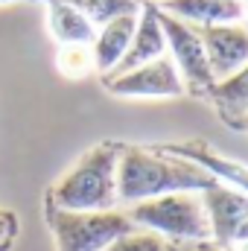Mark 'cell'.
Returning a JSON list of instances; mask_svg holds the SVG:
<instances>
[{"label":"cell","mask_w":248,"mask_h":251,"mask_svg":"<svg viewBox=\"0 0 248 251\" xmlns=\"http://www.w3.org/2000/svg\"><path fill=\"white\" fill-rule=\"evenodd\" d=\"M219 184L210 173L155 146H120L117 201H146L170 193H204Z\"/></svg>","instance_id":"6da1fadb"},{"label":"cell","mask_w":248,"mask_h":251,"mask_svg":"<svg viewBox=\"0 0 248 251\" xmlns=\"http://www.w3.org/2000/svg\"><path fill=\"white\" fill-rule=\"evenodd\" d=\"M117 161H120V143L114 140L97 143L53 184L47 199L64 210H114Z\"/></svg>","instance_id":"7a4b0ae2"},{"label":"cell","mask_w":248,"mask_h":251,"mask_svg":"<svg viewBox=\"0 0 248 251\" xmlns=\"http://www.w3.org/2000/svg\"><path fill=\"white\" fill-rule=\"evenodd\" d=\"M44 219L59 251H105L137 228L120 210H64L50 199L44 201Z\"/></svg>","instance_id":"3957f363"},{"label":"cell","mask_w":248,"mask_h":251,"mask_svg":"<svg viewBox=\"0 0 248 251\" xmlns=\"http://www.w3.org/2000/svg\"><path fill=\"white\" fill-rule=\"evenodd\" d=\"M125 216L137 228L155 231L167 240L210 243V222L201 204V193H170V196L146 199L131 204Z\"/></svg>","instance_id":"277c9868"},{"label":"cell","mask_w":248,"mask_h":251,"mask_svg":"<svg viewBox=\"0 0 248 251\" xmlns=\"http://www.w3.org/2000/svg\"><path fill=\"white\" fill-rule=\"evenodd\" d=\"M155 6V3H152ZM155 18L161 24V32H164V41H167V50H170V59L175 64L184 88L193 91H201L207 94L213 88V76H210V67H207V56H204V47H201V38H198V29L193 24H184L167 12H161L155 6Z\"/></svg>","instance_id":"5b68a950"},{"label":"cell","mask_w":248,"mask_h":251,"mask_svg":"<svg viewBox=\"0 0 248 251\" xmlns=\"http://www.w3.org/2000/svg\"><path fill=\"white\" fill-rule=\"evenodd\" d=\"M102 85L108 94L128 100H175L184 94V82L170 56H161L155 62L140 64L117 76H105Z\"/></svg>","instance_id":"8992f818"},{"label":"cell","mask_w":248,"mask_h":251,"mask_svg":"<svg viewBox=\"0 0 248 251\" xmlns=\"http://www.w3.org/2000/svg\"><path fill=\"white\" fill-rule=\"evenodd\" d=\"M201 204L210 222V243L234 249L248 240V196L228 184H213L201 193Z\"/></svg>","instance_id":"52a82bcc"},{"label":"cell","mask_w":248,"mask_h":251,"mask_svg":"<svg viewBox=\"0 0 248 251\" xmlns=\"http://www.w3.org/2000/svg\"><path fill=\"white\" fill-rule=\"evenodd\" d=\"M207 67L213 76V85L234 76L248 64V26L243 24H210V26H196Z\"/></svg>","instance_id":"ba28073f"},{"label":"cell","mask_w":248,"mask_h":251,"mask_svg":"<svg viewBox=\"0 0 248 251\" xmlns=\"http://www.w3.org/2000/svg\"><path fill=\"white\" fill-rule=\"evenodd\" d=\"M155 149L167 152V155H175V158H184L190 164L201 167L204 173H210L219 184H228V187L240 190L248 196V164L243 161H234L222 152H216L210 143L204 140H184V143H155Z\"/></svg>","instance_id":"9c48e42d"},{"label":"cell","mask_w":248,"mask_h":251,"mask_svg":"<svg viewBox=\"0 0 248 251\" xmlns=\"http://www.w3.org/2000/svg\"><path fill=\"white\" fill-rule=\"evenodd\" d=\"M167 56V41H164V32H161V24L155 18V6L152 3H140V12H137V26H134V35L128 41V50H125L123 62L117 64V73H125V70H134L140 64H149L155 59Z\"/></svg>","instance_id":"30bf717a"},{"label":"cell","mask_w":248,"mask_h":251,"mask_svg":"<svg viewBox=\"0 0 248 251\" xmlns=\"http://www.w3.org/2000/svg\"><path fill=\"white\" fill-rule=\"evenodd\" d=\"M155 6L184 24H196V26L243 24L246 21V3H240V0H161Z\"/></svg>","instance_id":"8fae6325"},{"label":"cell","mask_w":248,"mask_h":251,"mask_svg":"<svg viewBox=\"0 0 248 251\" xmlns=\"http://www.w3.org/2000/svg\"><path fill=\"white\" fill-rule=\"evenodd\" d=\"M134 26H137V15H120V18H114V21H108L97 29L94 44H91L97 73L111 76L117 70V64L123 62L125 50H128V41L134 35Z\"/></svg>","instance_id":"7c38bea8"},{"label":"cell","mask_w":248,"mask_h":251,"mask_svg":"<svg viewBox=\"0 0 248 251\" xmlns=\"http://www.w3.org/2000/svg\"><path fill=\"white\" fill-rule=\"evenodd\" d=\"M47 24H50V35L62 44H85L91 47L94 44V35H97V26L73 6L67 3H56V0H47Z\"/></svg>","instance_id":"4fadbf2b"},{"label":"cell","mask_w":248,"mask_h":251,"mask_svg":"<svg viewBox=\"0 0 248 251\" xmlns=\"http://www.w3.org/2000/svg\"><path fill=\"white\" fill-rule=\"evenodd\" d=\"M207 97L219 105V111L228 117V123L246 117L248 114V64L243 70H237L234 76L216 82V85L207 91Z\"/></svg>","instance_id":"5bb4252c"},{"label":"cell","mask_w":248,"mask_h":251,"mask_svg":"<svg viewBox=\"0 0 248 251\" xmlns=\"http://www.w3.org/2000/svg\"><path fill=\"white\" fill-rule=\"evenodd\" d=\"M56 3H67L73 9H79L97 29L120 15H137L140 12V0H56Z\"/></svg>","instance_id":"9a60e30c"},{"label":"cell","mask_w":248,"mask_h":251,"mask_svg":"<svg viewBox=\"0 0 248 251\" xmlns=\"http://www.w3.org/2000/svg\"><path fill=\"white\" fill-rule=\"evenodd\" d=\"M105 251H181L173 240L155 234V231H143V228H134L123 234L120 240H114Z\"/></svg>","instance_id":"2e32d148"},{"label":"cell","mask_w":248,"mask_h":251,"mask_svg":"<svg viewBox=\"0 0 248 251\" xmlns=\"http://www.w3.org/2000/svg\"><path fill=\"white\" fill-rule=\"evenodd\" d=\"M56 64L64 76L70 79H82L94 70V56H91V47L85 44H70V47H59V56H56Z\"/></svg>","instance_id":"e0dca14e"},{"label":"cell","mask_w":248,"mask_h":251,"mask_svg":"<svg viewBox=\"0 0 248 251\" xmlns=\"http://www.w3.org/2000/svg\"><path fill=\"white\" fill-rule=\"evenodd\" d=\"M18 228H21V222H18L15 210L0 207V251L12 249V243H15V237H18Z\"/></svg>","instance_id":"ac0fdd59"},{"label":"cell","mask_w":248,"mask_h":251,"mask_svg":"<svg viewBox=\"0 0 248 251\" xmlns=\"http://www.w3.org/2000/svg\"><path fill=\"white\" fill-rule=\"evenodd\" d=\"M193 251H231V249H222V246H216V243H196Z\"/></svg>","instance_id":"d6986e66"},{"label":"cell","mask_w":248,"mask_h":251,"mask_svg":"<svg viewBox=\"0 0 248 251\" xmlns=\"http://www.w3.org/2000/svg\"><path fill=\"white\" fill-rule=\"evenodd\" d=\"M228 126H234V128H243V131H248V114H246V117H240V120H234V123H228Z\"/></svg>","instance_id":"ffe728a7"},{"label":"cell","mask_w":248,"mask_h":251,"mask_svg":"<svg viewBox=\"0 0 248 251\" xmlns=\"http://www.w3.org/2000/svg\"><path fill=\"white\" fill-rule=\"evenodd\" d=\"M231 251H248V240H243V243H237V246H234Z\"/></svg>","instance_id":"44dd1931"},{"label":"cell","mask_w":248,"mask_h":251,"mask_svg":"<svg viewBox=\"0 0 248 251\" xmlns=\"http://www.w3.org/2000/svg\"><path fill=\"white\" fill-rule=\"evenodd\" d=\"M0 3H29V0H0Z\"/></svg>","instance_id":"7402d4cb"},{"label":"cell","mask_w":248,"mask_h":251,"mask_svg":"<svg viewBox=\"0 0 248 251\" xmlns=\"http://www.w3.org/2000/svg\"><path fill=\"white\" fill-rule=\"evenodd\" d=\"M240 3H246V0H240Z\"/></svg>","instance_id":"603a6c76"}]
</instances>
